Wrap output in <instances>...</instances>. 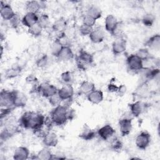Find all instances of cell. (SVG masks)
Here are the masks:
<instances>
[{"instance_id":"1f68e13d","label":"cell","mask_w":160,"mask_h":160,"mask_svg":"<svg viewBox=\"0 0 160 160\" xmlns=\"http://www.w3.org/2000/svg\"><path fill=\"white\" fill-rule=\"evenodd\" d=\"M38 23L40 25L42 29L48 28L51 23L49 16L46 14H41L40 16H39Z\"/></svg>"},{"instance_id":"3957f363","label":"cell","mask_w":160,"mask_h":160,"mask_svg":"<svg viewBox=\"0 0 160 160\" xmlns=\"http://www.w3.org/2000/svg\"><path fill=\"white\" fill-rule=\"evenodd\" d=\"M126 62L129 69L134 72H139L144 68L143 61L136 54L129 55L127 58Z\"/></svg>"},{"instance_id":"2e32d148","label":"cell","mask_w":160,"mask_h":160,"mask_svg":"<svg viewBox=\"0 0 160 160\" xmlns=\"http://www.w3.org/2000/svg\"><path fill=\"white\" fill-rule=\"evenodd\" d=\"M38 19L39 16L37 15V14L32 12H27L22 18L21 22L24 26L29 28L31 26L37 23L38 21Z\"/></svg>"},{"instance_id":"ab89813d","label":"cell","mask_w":160,"mask_h":160,"mask_svg":"<svg viewBox=\"0 0 160 160\" xmlns=\"http://www.w3.org/2000/svg\"><path fill=\"white\" fill-rule=\"evenodd\" d=\"M48 100H49V102L50 103V104H51V106H54V107L61 104V102L62 101V100L60 98V97L59 96L58 92L56 94L52 95L50 98H49Z\"/></svg>"},{"instance_id":"f35d334b","label":"cell","mask_w":160,"mask_h":160,"mask_svg":"<svg viewBox=\"0 0 160 160\" xmlns=\"http://www.w3.org/2000/svg\"><path fill=\"white\" fill-rule=\"evenodd\" d=\"M123 146L122 141L118 138H114L111 143V148L115 151H120Z\"/></svg>"},{"instance_id":"4dcf8cb0","label":"cell","mask_w":160,"mask_h":160,"mask_svg":"<svg viewBox=\"0 0 160 160\" xmlns=\"http://www.w3.org/2000/svg\"><path fill=\"white\" fill-rule=\"evenodd\" d=\"M136 54L143 61H146L149 60V59L152 58V56L149 51L148 49L147 48H141L138 49V51L136 52Z\"/></svg>"},{"instance_id":"f546056e","label":"cell","mask_w":160,"mask_h":160,"mask_svg":"<svg viewBox=\"0 0 160 160\" xmlns=\"http://www.w3.org/2000/svg\"><path fill=\"white\" fill-rule=\"evenodd\" d=\"M63 47L64 46L61 44V42L58 39H55V40L52 43L51 47V51L52 55L58 58V55L59 54Z\"/></svg>"},{"instance_id":"74e56055","label":"cell","mask_w":160,"mask_h":160,"mask_svg":"<svg viewBox=\"0 0 160 160\" xmlns=\"http://www.w3.org/2000/svg\"><path fill=\"white\" fill-rule=\"evenodd\" d=\"M112 36L117 38H123V30H122V25L120 22H118V25L113 30V31L111 33Z\"/></svg>"},{"instance_id":"7a4b0ae2","label":"cell","mask_w":160,"mask_h":160,"mask_svg":"<svg viewBox=\"0 0 160 160\" xmlns=\"http://www.w3.org/2000/svg\"><path fill=\"white\" fill-rule=\"evenodd\" d=\"M69 107L59 104L56 106L50 113V118L55 125L61 126L68 120V109Z\"/></svg>"},{"instance_id":"44dd1931","label":"cell","mask_w":160,"mask_h":160,"mask_svg":"<svg viewBox=\"0 0 160 160\" xmlns=\"http://www.w3.org/2000/svg\"><path fill=\"white\" fill-rule=\"evenodd\" d=\"M74 57V53L70 46H64L57 58L61 61H66L73 59Z\"/></svg>"},{"instance_id":"d4e9b609","label":"cell","mask_w":160,"mask_h":160,"mask_svg":"<svg viewBox=\"0 0 160 160\" xmlns=\"http://www.w3.org/2000/svg\"><path fill=\"white\" fill-rule=\"evenodd\" d=\"M66 25L67 23L66 19L63 18H61L54 21L52 26V28L53 31L57 32L58 34H60L64 32V31L66 29Z\"/></svg>"},{"instance_id":"277c9868","label":"cell","mask_w":160,"mask_h":160,"mask_svg":"<svg viewBox=\"0 0 160 160\" xmlns=\"http://www.w3.org/2000/svg\"><path fill=\"white\" fill-rule=\"evenodd\" d=\"M14 91L3 89L0 92V105L2 108H14Z\"/></svg>"},{"instance_id":"83f0119b","label":"cell","mask_w":160,"mask_h":160,"mask_svg":"<svg viewBox=\"0 0 160 160\" xmlns=\"http://www.w3.org/2000/svg\"><path fill=\"white\" fill-rule=\"evenodd\" d=\"M53 154L48 148H44L41 149L36 155L35 158L40 160H50L52 159Z\"/></svg>"},{"instance_id":"ffe728a7","label":"cell","mask_w":160,"mask_h":160,"mask_svg":"<svg viewBox=\"0 0 160 160\" xmlns=\"http://www.w3.org/2000/svg\"><path fill=\"white\" fill-rule=\"evenodd\" d=\"M96 132L92 129H91L88 125L84 124L82 129L81 130L79 137L85 141H89L92 139L96 136Z\"/></svg>"},{"instance_id":"60d3db41","label":"cell","mask_w":160,"mask_h":160,"mask_svg":"<svg viewBox=\"0 0 160 160\" xmlns=\"http://www.w3.org/2000/svg\"><path fill=\"white\" fill-rule=\"evenodd\" d=\"M93 30V28L89 27L85 24H82L79 29V32L82 36H89Z\"/></svg>"},{"instance_id":"8d00e7d4","label":"cell","mask_w":160,"mask_h":160,"mask_svg":"<svg viewBox=\"0 0 160 160\" xmlns=\"http://www.w3.org/2000/svg\"><path fill=\"white\" fill-rule=\"evenodd\" d=\"M136 93L138 96L141 98H144L146 96H147L148 93V89L146 86V82L142 83L136 89Z\"/></svg>"},{"instance_id":"ee69618b","label":"cell","mask_w":160,"mask_h":160,"mask_svg":"<svg viewBox=\"0 0 160 160\" xmlns=\"http://www.w3.org/2000/svg\"><path fill=\"white\" fill-rule=\"evenodd\" d=\"M22 21V19H21L19 16L17 14H16L14 15V16L9 21L11 25L12 26V27H13L14 28H16L19 26L21 21Z\"/></svg>"},{"instance_id":"b9f144b4","label":"cell","mask_w":160,"mask_h":160,"mask_svg":"<svg viewBox=\"0 0 160 160\" xmlns=\"http://www.w3.org/2000/svg\"><path fill=\"white\" fill-rule=\"evenodd\" d=\"M96 21L94 18H92V17L89 16L88 14H86L82 19V24H85L86 26H88L89 27H92L93 28V26L95 25L96 24Z\"/></svg>"},{"instance_id":"9c48e42d","label":"cell","mask_w":160,"mask_h":160,"mask_svg":"<svg viewBox=\"0 0 160 160\" xmlns=\"http://www.w3.org/2000/svg\"><path fill=\"white\" fill-rule=\"evenodd\" d=\"M58 94L62 101L71 99L74 95V89L71 84H66L58 91Z\"/></svg>"},{"instance_id":"e575fe53","label":"cell","mask_w":160,"mask_h":160,"mask_svg":"<svg viewBox=\"0 0 160 160\" xmlns=\"http://www.w3.org/2000/svg\"><path fill=\"white\" fill-rule=\"evenodd\" d=\"M61 79L64 83L68 84H71L74 79V76L71 71H67L61 74Z\"/></svg>"},{"instance_id":"7c38bea8","label":"cell","mask_w":160,"mask_h":160,"mask_svg":"<svg viewBox=\"0 0 160 160\" xmlns=\"http://www.w3.org/2000/svg\"><path fill=\"white\" fill-rule=\"evenodd\" d=\"M89 37L92 42L98 44L104 40L105 38V33L101 27H96L93 28V30Z\"/></svg>"},{"instance_id":"d6986e66","label":"cell","mask_w":160,"mask_h":160,"mask_svg":"<svg viewBox=\"0 0 160 160\" xmlns=\"http://www.w3.org/2000/svg\"><path fill=\"white\" fill-rule=\"evenodd\" d=\"M119 21H118L117 18L112 15L109 14L106 17L104 24H105V29L107 31L111 33L113 30L115 29L116 26L118 25Z\"/></svg>"},{"instance_id":"484cf974","label":"cell","mask_w":160,"mask_h":160,"mask_svg":"<svg viewBox=\"0 0 160 160\" xmlns=\"http://www.w3.org/2000/svg\"><path fill=\"white\" fill-rule=\"evenodd\" d=\"M86 14L92 17L95 20H97L101 17L102 11L98 6L94 4H92L88 8Z\"/></svg>"},{"instance_id":"7bdbcfd3","label":"cell","mask_w":160,"mask_h":160,"mask_svg":"<svg viewBox=\"0 0 160 160\" xmlns=\"http://www.w3.org/2000/svg\"><path fill=\"white\" fill-rule=\"evenodd\" d=\"M76 65L77 67L79 69H81L82 71H86L87 70V69L89 67V64H86V62H84V61H81L80 59H79L77 56L76 57Z\"/></svg>"},{"instance_id":"bcb514c9","label":"cell","mask_w":160,"mask_h":160,"mask_svg":"<svg viewBox=\"0 0 160 160\" xmlns=\"http://www.w3.org/2000/svg\"><path fill=\"white\" fill-rule=\"evenodd\" d=\"M118 87L116 84L114 82H110L108 85V90L110 92H117L118 90Z\"/></svg>"},{"instance_id":"d590c367","label":"cell","mask_w":160,"mask_h":160,"mask_svg":"<svg viewBox=\"0 0 160 160\" xmlns=\"http://www.w3.org/2000/svg\"><path fill=\"white\" fill-rule=\"evenodd\" d=\"M36 66L40 68L46 67L49 64V57L47 54H44L36 61Z\"/></svg>"},{"instance_id":"4fadbf2b","label":"cell","mask_w":160,"mask_h":160,"mask_svg":"<svg viewBox=\"0 0 160 160\" xmlns=\"http://www.w3.org/2000/svg\"><path fill=\"white\" fill-rule=\"evenodd\" d=\"M42 142L46 147H55L58 143V138L56 133L48 131L43 136Z\"/></svg>"},{"instance_id":"52a82bcc","label":"cell","mask_w":160,"mask_h":160,"mask_svg":"<svg viewBox=\"0 0 160 160\" xmlns=\"http://www.w3.org/2000/svg\"><path fill=\"white\" fill-rule=\"evenodd\" d=\"M119 126L122 136L128 135L132 130V118L130 117H124L119 119Z\"/></svg>"},{"instance_id":"603a6c76","label":"cell","mask_w":160,"mask_h":160,"mask_svg":"<svg viewBox=\"0 0 160 160\" xmlns=\"http://www.w3.org/2000/svg\"><path fill=\"white\" fill-rule=\"evenodd\" d=\"M95 89V85L93 82L89 81H84L81 83L79 87V92L82 94L88 95Z\"/></svg>"},{"instance_id":"7402d4cb","label":"cell","mask_w":160,"mask_h":160,"mask_svg":"<svg viewBox=\"0 0 160 160\" xmlns=\"http://www.w3.org/2000/svg\"><path fill=\"white\" fill-rule=\"evenodd\" d=\"M22 71L21 66L16 64L12 66L10 68L8 69L5 72V77L6 79H12L20 75Z\"/></svg>"},{"instance_id":"cb8c5ba5","label":"cell","mask_w":160,"mask_h":160,"mask_svg":"<svg viewBox=\"0 0 160 160\" xmlns=\"http://www.w3.org/2000/svg\"><path fill=\"white\" fill-rule=\"evenodd\" d=\"M145 44L152 49L159 50L160 48V35L159 34L153 35L149 38Z\"/></svg>"},{"instance_id":"5b68a950","label":"cell","mask_w":160,"mask_h":160,"mask_svg":"<svg viewBox=\"0 0 160 160\" xmlns=\"http://www.w3.org/2000/svg\"><path fill=\"white\" fill-rule=\"evenodd\" d=\"M58 89L55 86L49 82H42L39 84L38 93H40L43 97L49 98L58 92Z\"/></svg>"},{"instance_id":"9a60e30c","label":"cell","mask_w":160,"mask_h":160,"mask_svg":"<svg viewBox=\"0 0 160 160\" xmlns=\"http://www.w3.org/2000/svg\"><path fill=\"white\" fill-rule=\"evenodd\" d=\"M27 102V97L24 94L18 91L14 90V108L24 107Z\"/></svg>"},{"instance_id":"7dc6e473","label":"cell","mask_w":160,"mask_h":160,"mask_svg":"<svg viewBox=\"0 0 160 160\" xmlns=\"http://www.w3.org/2000/svg\"><path fill=\"white\" fill-rule=\"evenodd\" d=\"M126 90H127L126 86L124 84H121L118 87V90L117 91V93L119 96L121 97L125 94V93L126 92Z\"/></svg>"},{"instance_id":"d6a6232c","label":"cell","mask_w":160,"mask_h":160,"mask_svg":"<svg viewBox=\"0 0 160 160\" xmlns=\"http://www.w3.org/2000/svg\"><path fill=\"white\" fill-rule=\"evenodd\" d=\"M42 28L37 22L28 28V32L34 37H38L41 34Z\"/></svg>"},{"instance_id":"836d02e7","label":"cell","mask_w":160,"mask_h":160,"mask_svg":"<svg viewBox=\"0 0 160 160\" xmlns=\"http://www.w3.org/2000/svg\"><path fill=\"white\" fill-rule=\"evenodd\" d=\"M155 21V17L151 13L146 14L142 18V22L146 26H152Z\"/></svg>"},{"instance_id":"f1b7e54d","label":"cell","mask_w":160,"mask_h":160,"mask_svg":"<svg viewBox=\"0 0 160 160\" xmlns=\"http://www.w3.org/2000/svg\"><path fill=\"white\" fill-rule=\"evenodd\" d=\"M77 57L89 65H91L94 61L93 55L83 49H81L79 51V54L77 56Z\"/></svg>"},{"instance_id":"ac0fdd59","label":"cell","mask_w":160,"mask_h":160,"mask_svg":"<svg viewBox=\"0 0 160 160\" xmlns=\"http://www.w3.org/2000/svg\"><path fill=\"white\" fill-rule=\"evenodd\" d=\"M88 100L94 104H98L103 100V93L100 90H94L87 95Z\"/></svg>"},{"instance_id":"f6af8a7d","label":"cell","mask_w":160,"mask_h":160,"mask_svg":"<svg viewBox=\"0 0 160 160\" xmlns=\"http://www.w3.org/2000/svg\"><path fill=\"white\" fill-rule=\"evenodd\" d=\"M25 81L26 83L28 84H31L32 86L39 84L38 82V79L36 78V76L34 74H29L25 79Z\"/></svg>"},{"instance_id":"5bb4252c","label":"cell","mask_w":160,"mask_h":160,"mask_svg":"<svg viewBox=\"0 0 160 160\" xmlns=\"http://www.w3.org/2000/svg\"><path fill=\"white\" fill-rule=\"evenodd\" d=\"M130 113L134 117L139 116L144 110L145 104L140 101H137L129 104Z\"/></svg>"},{"instance_id":"6da1fadb","label":"cell","mask_w":160,"mask_h":160,"mask_svg":"<svg viewBox=\"0 0 160 160\" xmlns=\"http://www.w3.org/2000/svg\"><path fill=\"white\" fill-rule=\"evenodd\" d=\"M45 119L44 116L40 112L26 111L22 114L18 122L21 127L37 132L42 128Z\"/></svg>"},{"instance_id":"8992f818","label":"cell","mask_w":160,"mask_h":160,"mask_svg":"<svg viewBox=\"0 0 160 160\" xmlns=\"http://www.w3.org/2000/svg\"><path fill=\"white\" fill-rule=\"evenodd\" d=\"M151 142V135L149 133L146 131H142L140 132L136 138V146L142 150H145L149 145Z\"/></svg>"},{"instance_id":"8fae6325","label":"cell","mask_w":160,"mask_h":160,"mask_svg":"<svg viewBox=\"0 0 160 160\" xmlns=\"http://www.w3.org/2000/svg\"><path fill=\"white\" fill-rule=\"evenodd\" d=\"M115 133V130L109 124H106L100 128L98 131V135L103 140H109Z\"/></svg>"},{"instance_id":"e0dca14e","label":"cell","mask_w":160,"mask_h":160,"mask_svg":"<svg viewBox=\"0 0 160 160\" xmlns=\"http://www.w3.org/2000/svg\"><path fill=\"white\" fill-rule=\"evenodd\" d=\"M29 156V149L26 147L20 146L16 149L13 154V159L15 160H24L27 159Z\"/></svg>"},{"instance_id":"ba28073f","label":"cell","mask_w":160,"mask_h":160,"mask_svg":"<svg viewBox=\"0 0 160 160\" xmlns=\"http://www.w3.org/2000/svg\"><path fill=\"white\" fill-rule=\"evenodd\" d=\"M126 49V40L124 38H117L112 44V51L114 55H119Z\"/></svg>"},{"instance_id":"30bf717a","label":"cell","mask_w":160,"mask_h":160,"mask_svg":"<svg viewBox=\"0 0 160 160\" xmlns=\"http://www.w3.org/2000/svg\"><path fill=\"white\" fill-rule=\"evenodd\" d=\"M0 12L1 18L5 21H10L16 14L10 4L1 1Z\"/></svg>"},{"instance_id":"4316f807","label":"cell","mask_w":160,"mask_h":160,"mask_svg":"<svg viewBox=\"0 0 160 160\" xmlns=\"http://www.w3.org/2000/svg\"><path fill=\"white\" fill-rule=\"evenodd\" d=\"M26 9L28 12H32L37 14L38 11L42 9L40 1H28L26 4Z\"/></svg>"}]
</instances>
